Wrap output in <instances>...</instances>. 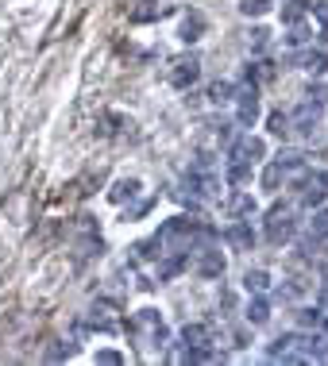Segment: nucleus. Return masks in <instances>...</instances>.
<instances>
[{"instance_id":"1","label":"nucleus","mask_w":328,"mask_h":366,"mask_svg":"<svg viewBox=\"0 0 328 366\" xmlns=\"http://www.w3.org/2000/svg\"><path fill=\"white\" fill-rule=\"evenodd\" d=\"M236 120L240 127H251L255 120H259V89L255 85H244V89H236Z\"/></svg>"},{"instance_id":"2","label":"nucleus","mask_w":328,"mask_h":366,"mask_svg":"<svg viewBox=\"0 0 328 366\" xmlns=\"http://www.w3.org/2000/svg\"><path fill=\"white\" fill-rule=\"evenodd\" d=\"M197 77H201V58H197V54L174 58V70H170V85H174V89H189Z\"/></svg>"},{"instance_id":"3","label":"nucleus","mask_w":328,"mask_h":366,"mask_svg":"<svg viewBox=\"0 0 328 366\" xmlns=\"http://www.w3.org/2000/svg\"><path fill=\"white\" fill-rule=\"evenodd\" d=\"M185 189H189V197H217V189H220V182L209 174V166H194L189 174H185Z\"/></svg>"},{"instance_id":"4","label":"nucleus","mask_w":328,"mask_h":366,"mask_svg":"<svg viewBox=\"0 0 328 366\" xmlns=\"http://www.w3.org/2000/svg\"><path fill=\"white\" fill-rule=\"evenodd\" d=\"M267 239L270 243H286V239H294V220L282 212V205L270 212V220H267Z\"/></svg>"},{"instance_id":"5","label":"nucleus","mask_w":328,"mask_h":366,"mask_svg":"<svg viewBox=\"0 0 328 366\" xmlns=\"http://www.w3.org/2000/svg\"><path fill=\"white\" fill-rule=\"evenodd\" d=\"M317 124H320V104H317V100H305V104H297L294 116H290V127H297V132H313Z\"/></svg>"},{"instance_id":"6","label":"nucleus","mask_w":328,"mask_h":366,"mask_svg":"<svg viewBox=\"0 0 328 366\" xmlns=\"http://www.w3.org/2000/svg\"><path fill=\"white\" fill-rule=\"evenodd\" d=\"M263 154H267V143L255 139V135H244V139L232 147V159H240V162H259Z\"/></svg>"},{"instance_id":"7","label":"nucleus","mask_w":328,"mask_h":366,"mask_svg":"<svg viewBox=\"0 0 328 366\" xmlns=\"http://www.w3.org/2000/svg\"><path fill=\"white\" fill-rule=\"evenodd\" d=\"M197 274L201 278H220L224 274V255H220V250H201V258H197Z\"/></svg>"},{"instance_id":"8","label":"nucleus","mask_w":328,"mask_h":366,"mask_svg":"<svg viewBox=\"0 0 328 366\" xmlns=\"http://www.w3.org/2000/svg\"><path fill=\"white\" fill-rule=\"evenodd\" d=\"M178 35H182V42H197L205 35V16L201 12H185L182 16V31Z\"/></svg>"},{"instance_id":"9","label":"nucleus","mask_w":328,"mask_h":366,"mask_svg":"<svg viewBox=\"0 0 328 366\" xmlns=\"http://www.w3.org/2000/svg\"><path fill=\"white\" fill-rule=\"evenodd\" d=\"M224 239L232 243L236 250H251V243H255V232H251V224H232L224 232Z\"/></svg>"},{"instance_id":"10","label":"nucleus","mask_w":328,"mask_h":366,"mask_svg":"<svg viewBox=\"0 0 328 366\" xmlns=\"http://www.w3.org/2000/svg\"><path fill=\"white\" fill-rule=\"evenodd\" d=\"M182 343H189V347H209L212 343V332L205 324H185L182 328Z\"/></svg>"},{"instance_id":"11","label":"nucleus","mask_w":328,"mask_h":366,"mask_svg":"<svg viewBox=\"0 0 328 366\" xmlns=\"http://www.w3.org/2000/svg\"><path fill=\"white\" fill-rule=\"evenodd\" d=\"M309 8H313V0H286V8H282V24H297Z\"/></svg>"},{"instance_id":"12","label":"nucleus","mask_w":328,"mask_h":366,"mask_svg":"<svg viewBox=\"0 0 328 366\" xmlns=\"http://www.w3.org/2000/svg\"><path fill=\"white\" fill-rule=\"evenodd\" d=\"M135 193H139V182H135V177H124V182H116V185L109 189V197L120 205V200H132Z\"/></svg>"},{"instance_id":"13","label":"nucleus","mask_w":328,"mask_h":366,"mask_svg":"<svg viewBox=\"0 0 328 366\" xmlns=\"http://www.w3.org/2000/svg\"><path fill=\"white\" fill-rule=\"evenodd\" d=\"M267 320H270V305H267L263 297H255L251 305H247V324L259 328V324H267Z\"/></svg>"},{"instance_id":"14","label":"nucleus","mask_w":328,"mask_h":366,"mask_svg":"<svg viewBox=\"0 0 328 366\" xmlns=\"http://www.w3.org/2000/svg\"><path fill=\"white\" fill-rule=\"evenodd\" d=\"M302 70H309V74H325V70H328V54H325V50H309V54H305V58H302Z\"/></svg>"},{"instance_id":"15","label":"nucleus","mask_w":328,"mask_h":366,"mask_svg":"<svg viewBox=\"0 0 328 366\" xmlns=\"http://www.w3.org/2000/svg\"><path fill=\"white\" fill-rule=\"evenodd\" d=\"M309 235H313V239H328V208H317V212H313Z\"/></svg>"},{"instance_id":"16","label":"nucleus","mask_w":328,"mask_h":366,"mask_svg":"<svg viewBox=\"0 0 328 366\" xmlns=\"http://www.w3.org/2000/svg\"><path fill=\"white\" fill-rule=\"evenodd\" d=\"M244 285H247V293H263V289H270V274L267 270H247Z\"/></svg>"},{"instance_id":"17","label":"nucleus","mask_w":328,"mask_h":366,"mask_svg":"<svg viewBox=\"0 0 328 366\" xmlns=\"http://www.w3.org/2000/svg\"><path fill=\"white\" fill-rule=\"evenodd\" d=\"M247 177H251V162H240V159L228 162V182L232 185H244Z\"/></svg>"},{"instance_id":"18","label":"nucleus","mask_w":328,"mask_h":366,"mask_svg":"<svg viewBox=\"0 0 328 366\" xmlns=\"http://www.w3.org/2000/svg\"><path fill=\"white\" fill-rule=\"evenodd\" d=\"M232 97H236V85H232V81H217V85L209 89V100H212V104H228Z\"/></svg>"},{"instance_id":"19","label":"nucleus","mask_w":328,"mask_h":366,"mask_svg":"<svg viewBox=\"0 0 328 366\" xmlns=\"http://www.w3.org/2000/svg\"><path fill=\"white\" fill-rule=\"evenodd\" d=\"M155 16H162V4H159V0H143V8L132 12L135 24H147V19H155Z\"/></svg>"},{"instance_id":"20","label":"nucleus","mask_w":328,"mask_h":366,"mask_svg":"<svg viewBox=\"0 0 328 366\" xmlns=\"http://www.w3.org/2000/svg\"><path fill=\"white\" fill-rule=\"evenodd\" d=\"M185 266V255H170L166 262H159V282H166V278H174L178 270Z\"/></svg>"},{"instance_id":"21","label":"nucleus","mask_w":328,"mask_h":366,"mask_svg":"<svg viewBox=\"0 0 328 366\" xmlns=\"http://www.w3.org/2000/svg\"><path fill=\"white\" fill-rule=\"evenodd\" d=\"M228 208H232L236 216H251V212H255V200L247 197V193H236V197L228 200Z\"/></svg>"},{"instance_id":"22","label":"nucleus","mask_w":328,"mask_h":366,"mask_svg":"<svg viewBox=\"0 0 328 366\" xmlns=\"http://www.w3.org/2000/svg\"><path fill=\"white\" fill-rule=\"evenodd\" d=\"M267 127H270V135H278V139H282V135L290 132V116H286V112H270Z\"/></svg>"},{"instance_id":"23","label":"nucleus","mask_w":328,"mask_h":366,"mask_svg":"<svg viewBox=\"0 0 328 366\" xmlns=\"http://www.w3.org/2000/svg\"><path fill=\"white\" fill-rule=\"evenodd\" d=\"M47 358H51V363H62V358H74V343H66V340H54V347H47Z\"/></svg>"},{"instance_id":"24","label":"nucleus","mask_w":328,"mask_h":366,"mask_svg":"<svg viewBox=\"0 0 328 366\" xmlns=\"http://www.w3.org/2000/svg\"><path fill=\"white\" fill-rule=\"evenodd\" d=\"M278 166H282V170H302L305 166V154H302V150H282V154H278Z\"/></svg>"},{"instance_id":"25","label":"nucleus","mask_w":328,"mask_h":366,"mask_svg":"<svg viewBox=\"0 0 328 366\" xmlns=\"http://www.w3.org/2000/svg\"><path fill=\"white\" fill-rule=\"evenodd\" d=\"M302 324H305V328H313V332H320V328H325L328 320H325V312H320V308H302Z\"/></svg>"},{"instance_id":"26","label":"nucleus","mask_w":328,"mask_h":366,"mask_svg":"<svg viewBox=\"0 0 328 366\" xmlns=\"http://www.w3.org/2000/svg\"><path fill=\"white\" fill-rule=\"evenodd\" d=\"M240 12H244V16H267L270 0H240Z\"/></svg>"},{"instance_id":"27","label":"nucleus","mask_w":328,"mask_h":366,"mask_svg":"<svg viewBox=\"0 0 328 366\" xmlns=\"http://www.w3.org/2000/svg\"><path fill=\"white\" fill-rule=\"evenodd\" d=\"M278 182H282V166L274 162V166H267V170H263V189H270V193H274V189H278Z\"/></svg>"},{"instance_id":"28","label":"nucleus","mask_w":328,"mask_h":366,"mask_svg":"<svg viewBox=\"0 0 328 366\" xmlns=\"http://www.w3.org/2000/svg\"><path fill=\"white\" fill-rule=\"evenodd\" d=\"M97 363H104V366H120V363H124V355H120V351H97Z\"/></svg>"},{"instance_id":"29","label":"nucleus","mask_w":328,"mask_h":366,"mask_svg":"<svg viewBox=\"0 0 328 366\" xmlns=\"http://www.w3.org/2000/svg\"><path fill=\"white\" fill-rule=\"evenodd\" d=\"M286 42L290 47H305V42H309V31H305V27H294V31L286 35Z\"/></svg>"},{"instance_id":"30","label":"nucleus","mask_w":328,"mask_h":366,"mask_svg":"<svg viewBox=\"0 0 328 366\" xmlns=\"http://www.w3.org/2000/svg\"><path fill=\"white\" fill-rule=\"evenodd\" d=\"M267 35H270L267 27H255V31H251V47H255V50H259V47H267Z\"/></svg>"},{"instance_id":"31","label":"nucleus","mask_w":328,"mask_h":366,"mask_svg":"<svg viewBox=\"0 0 328 366\" xmlns=\"http://www.w3.org/2000/svg\"><path fill=\"white\" fill-rule=\"evenodd\" d=\"M309 12H317V19H320V24H325L328 27V4H313V8Z\"/></svg>"},{"instance_id":"32","label":"nucleus","mask_w":328,"mask_h":366,"mask_svg":"<svg viewBox=\"0 0 328 366\" xmlns=\"http://www.w3.org/2000/svg\"><path fill=\"white\" fill-rule=\"evenodd\" d=\"M320 42H325V47H320V50H325V54H328V27H325V31H320Z\"/></svg>"},{"instance_id":"33","label":"nucleus","mask_w":328,"mask_h":366,"mask_svg":"<svg viewBox=\"0 0 328 366\" xmlns=\"http://www.w3.org/2000/svg\"><path fill=\"white\" fill-rule=\"evenodd\" d=\"M325 185H328V174H325Z\"/></svg>"}]
</instances>
